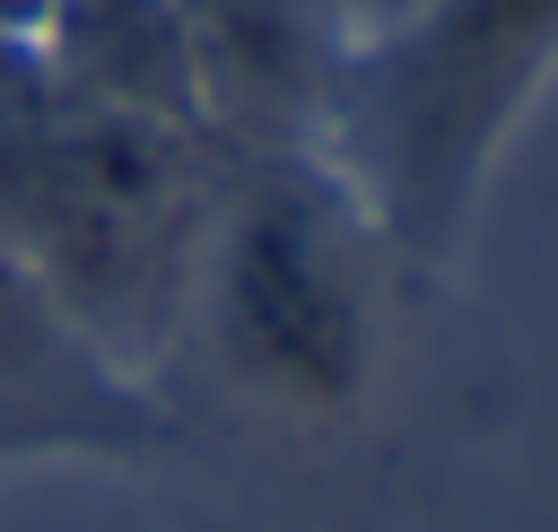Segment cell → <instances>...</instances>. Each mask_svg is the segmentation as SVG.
Wrapping results in <instances>:
<instances>
[{"label":"cell","mask_w":558,"mask_h":532,"mask_svg":"<svg viewBox=\"0 0 558 532\" xmlns=\"http://www.w3.org/2000/svg\"><path fill=\"white\" fill-rule=\"evenodd\" d=\"M192 131L218 157H323L349 26L331 0H174Z\"/></svg>","instance_id":"obj_4"},{"label":"cell","mask_w":558,"mask_h":532,"mask_svg":"<svg viewBox=\"0 0 558 532\" xmlns=\"http://www.w3.org/2000/svg\"><path fill=\"white\" fill-rule=\"evenodd\" d=\"M218 209V148L192 122L87 105L0 35V262L140 401L183 358Z\"/></svg>","instance_id":"obj_1"},{"label":"cell","mask_w":558,"mask_h":532,"mask_svg":"<svg viewBox=\"0 0 558 532\" xmlns=\"http://www.w3.org/2000/svg\"><path fill=\"white\" fill-rule=\"evenodd\" d=\"M558 78V0H418L401 26L349 44L331 174L357 192L392 262H445L514 140Z\"/></svg>","instance_id":"obj_3"},{"label":"cell","mask_w":558,"mask_h":532,"mask_svg":"<svg viewBox=\"0 0 558 532\" xmlns=\"http://www.w3.org/2000/svg\"><path fill=\"white\" fill-rule=\"evenodd\" d=\"M340 9V26H349V44H366V35H384V26H401L418 0H331Z\"/></svg>","instance_id":"obj_6"},{"label":"cell","mask_w":558,"mask_h":532,"mask_svg":"<svg viewBox=\"0 0 558 532\" xmlns=\"http://www.w3.org/2000/svg\"><path fill=\"white\" fill-rule=\"evenodd\" d=\"M384 262L392 244L331 157H218L183 358H209L270 419H349L375 384Z\"/></svg>","instance_id":"obj_2"},{"label":"cell","mask_w":558,"mask_h":532,"mask_svg":"<svg viewBox=\"0 0 558 532\" xmlns=\"http://www.w3.org/2000/svg\"><path fill=\"white\" fill-rule=\"evenodd\" d=\"M26 52L44 61L52 87L148 113V122H192V78H183V26L174 0H44L26 26Z\"/></svg>","instance_id":"obj_5"}]
</instances>
